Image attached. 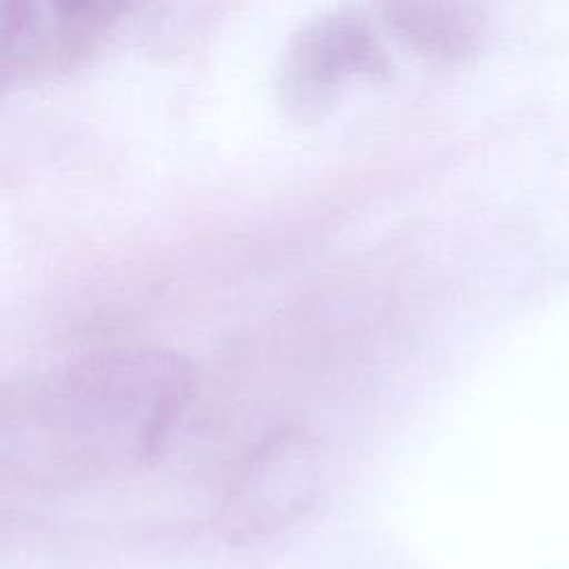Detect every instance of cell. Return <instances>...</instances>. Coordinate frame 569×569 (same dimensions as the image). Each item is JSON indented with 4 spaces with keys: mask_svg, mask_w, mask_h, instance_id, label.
Masks as SVG:
<instances>
[{
    "mask_svg": "<svg viewBox=\"0 0 569 569\" xmlns=\"http://www.w3.org/2000/svg\"><path fill=\"white\" fill-rule=\"evenodd\" d=\"M385 27L413 53L458 62L478 51L485 20L473 0H378Z\"/></svg>",
    "mask_w": 569,
    "mask_h": 569,
    "instance_id": "cell-4",
    "label": "cell"
},
{
    "mask_svg": "<svg viewBox=\"0 0 569 569\" xmlns=\"http://www.w3.org/2000/svg\"><path fill=\"white\" fill-rule=\"evenodd\" d=\"M129 4L131 0H44V9L69 51L84 49Z\"/></svg>",
    "mask_w": 569,
    "mask_h": 569,
    "instance_id": "cell-5",
    "label": "cell"
},
{
    "mask_svg": "<svg viewBox=\"0 0 569 569\" xmlns=\"http://www.w3.org/2000/svg\"><path fill=\"white\" fill-rule=\"evenodd\" d=\"M391 60L369 16L336 7L305 22L289 40L278 69V100L300 120H320L358 80L382 82Z\"/></svg>",
    "mask_w": 569,
    "mask_h": 569,
    "instance_id": "cell-3",
    "label": "cell"
},
{
    "mask_svg": "<svg viewBox=\"0 0 569 569\" xmlns=\"http://www.w3.org/2000/svg\"><path fill=\"white\" fill-rule=\"evenodd\" d=\"M198 387L169 349L124 347L82 356L2 389L0 469L47 491L122 482L153 469Z\"/></svg>",
    "mask_w": 569,
    "mask_h": 569,
    "instance_id": "cell-1",
    "label": "cell"
},
{
    "mask_svg": "<svg viewBox=\"0 0 569 569\" xmlns=\"http://www.w3.org/2000/svg\"><path fill=\"white\" fill-rule=\"evenodd\" d=\"M0 18L2 64L9 73L11 67L22 69L36 53L40 4L38 0H2Z\"/></svg>",
    "mask_w": 569,
    "mask_h": 569,
    "instance_id": "cell-6",
    "label": "cell"
},
{
    "mask_svg": "<svg viewBox=\"0 0 569 569\" xmlns=\"http://www.w3.org/2000/svg\"><path fill=\"white\" fill-rule=\"evenodd\" d=\"M322 456L302 427L267 433L231 476L213 516L216 531L233 545L271 538L298 525L316 505Z\"/></svg>",
    "mask_w": 569,
    "mask_h": 569,
    "instance_id": "cell-2",
    "label": "cell"
}]
</instances>
